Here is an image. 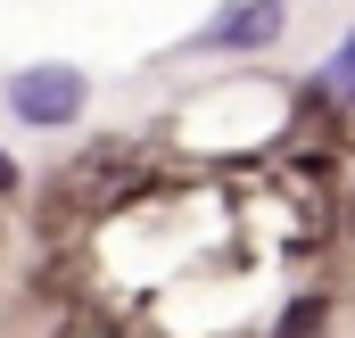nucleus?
Masks as SVG:
<instances>
[{"mask_svg": "<svg viewBox=\"0 0 355 338\" xmlns=\"http://www.w3.org/2000/svg\"><path fill=\"white\" fill-rule=\"evenodd\" d=\"M83 99H91V83L75 66H25V75H8V116L17 124H75Z\"/></svg>", "mask_w": 355, "mask_h": 338, "instance_id": "f257e3e1", "label": "nucleus"}, {"mask_svg": "<svg viewBox=\"0 0 355 338\" xmlns=\"http://www.w3.org/2000/svg\"><path fill=\"white\" fill-rule=\"evenodd\" d=\"M272 33H281V8L272 0H248V8H223V17H207V50H265Z\"/></svg>", "mask_w": 355, "mask_h": 338, "instance_id": "f03ea898", "label": "nucleus"}, {"mask_svg": "<svg viewBox=\"0 0 355 338\" xmlns=\"http://www.w3.org/2000/svg\"><path fill=\"white\" fill-rule=\"evenodd\" d=\"M322 91L355 107V42H339V50H331V66H322Z\"/></svg>", "mask_w": 355, "mask_h": 338, "instance_id": "7ed1b4c3", "label": "nucleus"}, {"mask_svg": "<svg viewBox=\"0 0 355 338\" xmlns=\"http://www.w3.org/2000/svg\"><path fill=\"white\" fill-rule=\"evenodd\" d=\"M314 322H322V297H297L289 322H281V338H314Z\"/></svg>", "mask_w": 355, "mask_h": 338, "instance_id": "20e7f679", "label": "nucleus"}]
</instances>
